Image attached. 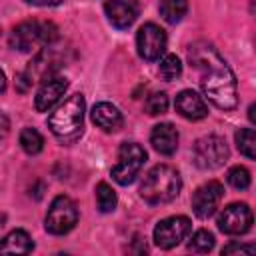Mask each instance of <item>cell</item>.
I'll list each match as a JSON object with an SVG mask.
<instances>
[{
  "label": "cell",
  "instance_id": "cell-20",
  "mask_svg": "<svg viewBox=\"0 0 256 256\" xmlns=\"http://www.w3.org/2000/svg\"><path fill=\"white\" fill-rule=\"evenodd\" d=\"M20 146H22V150L26 152V154H38L40 150H42V146H44V138H42V134L36 130V128H24L22 132H20Z\"/></svg>",
  "mask_w": 256,
  "mask_h": 256
},
{
  "label": "cell",
  "instance_id": "cell-19",
  "mask_svg": "<svg viewBox=\"0 0 256 256\" xmlns=\"http://www.w3.org/2000/svg\"><path fill=\"white\" fill-rule=\"evenodd\" d=\"M234 140H236V146H238L240 154H244L250 160L256 156V134H254L252 128H240L234 134Z\"/></svg>",
  "mask_w": 256,
  "mask_h": 256
},
{
  "label": "cell",
  "instance_id": "cell-3",
  "mask_svg": "<svg viewBox=\"0 0 256 256\" xmlns=\"http://www.w3.org/2000/svg\"><path fill=\"white\" fill-rule=\"evenodd\" d=\"M180 188H182V180L178 170L170 164H156L144 176L140 184V196L148 204L158 206L172 202L180 194Z\"/></svg>",
  "mask_w": 256,
  "mask_h": 256
},
{
  "label": "cell",
  "instance_id": "cell-10",
  "mask_svg": "<svg viewBox=\"0 0 256 256\" xmlns=\"http://www.w3.org/2000/svg\"><path fill=\"white\" fill-rule=\"evenodd\" d=\"M136 48L144 60H158L166 50V32L158 24L146 22L136 32Z\"/></svg>",
  "mask_w": 256,
  "mask_h": 256
},
{
  "label": "cell",
  "instance_id": "cell-21",
  "mask_svg": "<svg viewBox=\"0 0 256 256\" xmlns=\"http://www.w3.org/2000/svg\"><path fill=\"white\" fill-rule=\"evenodd\" d=\"M116 202L118 200H116V192L112 190V186H108L106 182H100L96 186V206H98V210L108 214L116 208Z\"/></svg>",
  "mask_w": 256,
  "mask_h": 256
},
{
  "label": "cell",
  "instance_id": "cell-16",
  "mask_svg": "<svg viewBox=\"0 0 256 256\" xmlns=\"http://www.w3.org/2000/svg\"><path fill=\"white\" fill-rule=\"evenodd\" d=\"M90 116H92V122L98 128H102L104 132H116V130L122 128V122H124L120 110L116 106H112L110 102H98V104H94Z\"/></svg>",
  "mask_w": 256,
  "mask_h": 256
},
{
  "label": "cell",
  "instance_id": "cell-8",
  "mask_svg": "<svg viewBox=\"0 0 256 256\" xmlns=\"http://www.w3.org/2000/svg\"><path fill=\"white\" fill-rule=\"evenodd\" d=\"M192 230V222L188 216H168L160 220L154 228V242L162 250H170L178 246Z\"/></svg>",
  "mask_w": 256,
  "mask_h": 256
},
{
  "label": "cell",
  "instance_id": "cell-9",
  "mask_svg": "<svg viewBox=\"0 0 256 256\" xmlns=\"http://www.w3.org/2000/svg\"><path fill=\"white\" fill-rule=\"evenodd\" d=\"M252 210L248 204L244 202H232L228 204L220 216H218V228L224 232V234H230V236H240V234H246L250 228H252Z\"/></svg>",
  "mask_w": 256,
  "mask_h": 256
},
{
  "label": "cell",
  "instance_id": "cell-1",
  "mask_svg": "<svg viewBox=\"0 0 256 256\" xmlns=\"http://www.w3.org/2000/svg\"><path fill=\"white\" fill-rule=\"evenodd\" d=\"M188 62L198 72L204 96L220 110H234L238 104L236 76L218 50L212 44L198 40L188 46Z\"/></svg>",
  "mask_w": 256,
  "mask_h": 256
},
{
  "label": "cell",
  "instance_id": "cell-25",
  "mask_svg": "<svg viewBox=\"0 0 256 256\" xmlns=\"http://www.w3.org/2000/svg\"><path fill=\"white\" fill-rule=\"evenodd\" d=\"M146 112L150 116H158V114H164L168 110V96L164 92H154L146 98V104H144Z\"/></svg>",
  "mask_w": 256,
  "mask_h": 256
},
{
  "label": "cell",
  "instance_id": "cell-18",
  "mask_svg": "<svg viewBox=\"0 0 256 256\" xmlns=\"http://www.w3.org/2000/svg\"><path fill=\"white\" fill-rule=\"evenodd\" d=\"M160 16L168 24H176L184 18L188 10V0H160Z\"/></svg>",
  "mask_w": 256,
  "mask_h": 256
},
{
  "label": "cell",
  "instance_id": "cell-15",
  "mask_svg": "<svg viewBox=\"0 0 256 256\" xmlns=\"http://www.w3.org/2000/svg\"><path fill=\"white\" fill-rule=\"evenodd\" d=\"M150 144L158 154L172 156L178 148V130L170 122H160L150 132Z\"/></svg>",
  "mask_w": 256,
  "mask_h": 256
},
{
  "label": "cell",
  "instance_id": "cell-28",
  "mask_svg": "<svg viewBox=\"0 0 256 256\" xmlns=\"http://www.w3.org/2000/svg\"><path fill=\"white\" fill-rule=\"evenodd\" d=\"M8 130H10V122H8V118L0 112V140H2V138H6Z\"/></svg>",
  "mask_w": 256,
  "mask_h": 256
},
{
  "label": "cell",
  "instance_id": "cell-7",
  "mask_svg": "<svg viewBox=\"0 0 256 256\" xmlns=\"http://www.w3.org/2000/svg\"><path fill=\"white\" fill-rule=\"evenodd\" d=\"M192 160L200 170H216L228 160V146L222 136L208 134L196 140L192 148Z\"/></svg>",
  "mask_w": 256,
  "mask_h": 256
},
{
  "label": "cell",
  "instance_id": "cell-22",
  "mask_svg": "<svg viewBox=\"0 0 256 256\" xmlns=\"http://www.w3.org/2000/svg\"><path fill=\"white\" fill-rule=\"evenodd\" d=\"M158 72L164 80H176L180 74H182V64H180V58L176 54H166L162 60H160V66H158Z\"/></svg>",
  "mask_w": 256,
  "mask_h": 256
},
{
  "label": "cell",
  "instance_id": "cell-6",
  "mask_svg": "<svg viewBox=\"0 0 256 256\" xmlns=\"http://www.w3.org/2000/svg\"><path fill=\"white\" fill-rule=\"evenodd\" d=\"M78 222V208H76V202L70 198V196H56L46 212V218H44V228L50 232V234H56V236H62V234H68Z\"/></svg>",
  "mask_w": 256,
  "mask_h": 256
},
{
  "label": "cell",
  "instance_id": "cell-23",
  "mask_svg": "<svg viewBox=\"0 0 256 256\" xmlns=\"http://www.w3.org/2000/svg\"><path fill=\"white\" fill-rule=\"evenodd\" d=\"M188 248H190L192 252H200V254L210 252V250L214 248V234L208 232V230H198V232H194L192 238H190V242H188Z\"/></svg>",
  "mask_w": 256,
  "mask_h": 256
},
{
  "label": "cell",
  "instance_id": "cell-26",
  "mask_svg": "<svg viewBox=\"0 0 256 256\" xmlns=\"http://www.w3.org/2000/svg\"><path fill=\"white\" fill-rule=\"evenodd\" d=\"M256 248L252 244H240V242H230L222 248V254H232V252H246V254H252Z\"/></svg>",
  "mask_w": 256,
  "mask_h": 256
},
{
  "label": "cell",
  "instance_id": "cell-5",
  "mask_svg": "<svg viewBox=\"0 0 256 256\" xmlns=\"http://www.w3.org/2000/svg\"><path fill=\"white\" fill-rule=\"evenodd\" d=\"M146 162V150L136 142H124L118 148V162L112 166V178L120 186H128L136 180Z\"/></svg>",
  "mask_w": 256,
  "mask_h": 256
},
{
  "label": "cell",
  "instance_id": "cell-27",
  "mask_svg": "<svg viewBox=\"0 0 256 256\" xmlns=\"http://www.w3.org/2000/svg\"><path fill=\"white\" fill-rule=\"evenodd\" d=\"M24 2H28V4H32V6H42V8H46V6H58V4H62L64 0H24Z\"/></svg>",
  "mask_w": 256,
  "mask_h": 256
},
{
  "label": "cell",
  "instance_id": "cell-30",
  "mask_svg": "<svg viewBox=\"0 0 256 256\" xmlns=\"http://www.w3.org/2000/svg\"><path fill=\"white\" fill-rule=\"evenodd\" d=\"M2 222H4V214H0V226H2Z\"/></svg>",
  "mask_w": 256,
  "mask_h": 256
},
{
  "label": "cell",
  "instance_id": "cell-4",
  "mask_svg": "<svg viewBox=\"0 0 256 256\" xmlns=\"http://www.w3.org/2000/svg\"><path fill=\"white\" fill-rule=\"evenodd\" d=\"M58 38V30L52 22L26 20L10 32V46L20 52H30L40 46H50Z\"/></svg>",
  "mask_w": 256,
  "mask_h": 256
},
{
  "label": "cell",
  "instance_id": "cell-14",
  "mask_svg": "<svg viewBox=\"0 0 256 256\" xmlns=\"http://www.w3.org/2000/svg\"><path fill=\"white\" fill-rule=\"evenodd\" d=\"M174 106H176V112L186 120H202V118L208 116L206 100L194 90H182L176 96Z\"/></svg>",
  "mask_w": 256,
  "mask_h": 256
},
{
  "label": "cell",
  "instance_id": "cell-24",
  "mask_svg": "<svg viewBox=\"0 0 256 256\" xmlns=\"http://www.w3.org/2000/svg\"><path fill=\"white\" fill-rule=\"evenodd\" d=\"M226 180H228V184L232 186V188H236V190H246L248 186H250V172L244 168V166H232L230 170H228V174H226Z\"/></svg>",
  "mask_w": 256,
  "mask_h": 256
},
{
  "label": "cell",
  "instance_id": "cell-2",
  "mask_svg": "<svg viewBox=\"0 0 256 256\" xmlns=\"http://www.w3.org/2000/svg\"><path fill=\"white\" fill-rule=\"evenodd\" d=\"M84 110H86V102L82 94L68 96L48 116L50 132L62 142L78 140L84 132Z\"/></svg>",
  "mask_w": 256,
  "mask_h": 256
},
{
  "label": "cell",
  "instance_id": "cell-13",
  "mask_svg": "<svg viewBox=\"0 0 256 256\" xmlns=\"http://www.w3.org/2000/svg\"><path fill=\"white\" fill-rule=\"evenodd\" d=\"M66 88H68V80L66 78H62V76H50V78H46L40 84V88H38V92L34 96V108L38 112H48L64 96Z\"/></svg>",
  "mask_w": 256,
  "mask_h": 256
},
{
  "label": "cell",
  "instance_id": "cell-12",
  "mask_svg": "<svg viewBox=\"0 0 256 256\" xmlns=\"http://www.w3.org/2000/svg\"><path fill=\"white\" fill-rule=\"evenodd\" d=\"M104 12L114 28H130L140 12V6L136 0H108L104 4Z\"/></svg>",
  "mask_w": 256,
  "mask_h": 256
},
{
  "label": "cell",
  "instance_id": "cell-29",
  "mask_svg": "<svg viewBox=\"0 0 256 256\" xmlns=\"http://www.w3.org/2000/svg\"><path fill=\"white\" fill-rule=\"evenodd\" d=\"M6 90V76H4V72L0 70V92H4Z\"/></svg>",
  "mask_w": 256,
  "mask_h": 256
},
{
  "label": "cell",
  "instance_id": "cell-11",
  "mask_svg": "<svg viewBox=\"0 0 256 256\" xmlns=\"http://www.w3.org/2000/svg\"><path fill=\"white\" fill-rule=\"evenodd\" d=\"M224 198V186L218 180H208L206 184L198 186L192 194V210L198 218H210Z\"/></svg>",
  "mask_w": 256,
  "mask_h": 256
},
{
  "label": "cell",
  "instance_id": "cell-17",
  "mask_svg": "<svg viewBox=\"0 0 256 256\" xmlns=\"http://www.w3.org/2000/svg\"><path fill=\"white\" fill-rule=\"evenodd\" d=\"M34 242L26 230H12L0 240V254H28Z\"/></svg>",
  "mask_w": 256,
  "mask_h": 256
}]
</instances>
